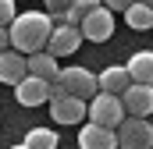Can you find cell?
Segmentation results:
<instances>
[{
	"label": "cell",
	"mask_w": 153,
	"mask_h": 149,
	"mask_svg": "<svg viewBox=\"0 0 153 149\" xmlns=\"http://www.w3.org/2000/svg\"><path fill=\"white\" fill-rule=\"evenodd\" d=\"M78 32H82V39H89V43H107V39L114 36V14L107 7H96V11H89L82 18Z\"/></svg>",
	"instance_id": "5"
},
{
	"label": "cell",
	"mask_w": 153,
	"mask_h": 149,
	"mask_svg": "<svg viewBox=\"0 0 153 149\" xmlns=\"http://www.w3.org/2000/svg\"><path fill=\"white\" fill-rule=\"evenodd\" d=\"M11 46V36H7V25H0V50H7Z\"/></svg>",
	"instance_id": "21"
},
{
	"label": "cell",
	"mask_w": 153,
	"mask_h": 149,
	"mask_svg": "<svg viewBox=\"0 0 153 149\" xmlns=\"http://www.w3.org/2000/svg\"><path fill=\"white\" fill-rule=\"evenodd\" d=\"M14 14H18L14 11V0H0V25H11Z\"/></svg>",
	"instance_id": "19"
},
{
	"label": "cell",
	"mask_w": 153,
	"mask_h": 149,
	"mask_svg": "<svg viewBox=\"0 0 153 149\" xmlns=\"http://www.w3.org/2000/svg\"><path fill=\"white\" fill-rule=\"evenodd\" d=\"M125 21H128L132 32H146V29H153V7L135 0L132 7H125Z\"/></svg>",
	"instance_id": "15"
},
{
	"label": "cell",
	"mask_w": 153,
	"mask_h": 149,
	"mask_svg": "<svg viewBox=\"0 0 153 149\" xmlns=\"http://www.w3.org/2000/svg\"><path fill=\"white\" fill-rule=\"evenodd\" d=\"M50 117L57 124H78V121H85V100L57 96V100H50Z\"/></svg>",
	"instance_id": "10"
},
{
	"label": "cell",
	"mask_w": 153,
	"mask_h": 149,
	"mask_svg": "<svg viewBox=\"0 0 153 149\" xmlns=\"http://www.w3.org/2000/svg\"><path fill=\"white\" fill-rule=\"evenodd\" d=\"M25 68H29V74H36V78H46V82H53L57 78V57L53 53H46V50H36V53H29L25 57Z\"/></svg>",
	"instance_id": "13"
},
{
	"label": "cell",
	"mask_w": 153,
	"mask_h": 149,
	"mask_svg": "<svg viewBox=\"0 0 153 149\" xmlns=\"http://www.w3.org/2000/svg\"><path fill=\"white\" fill-rule=\"evenodd\" d=\"M14 100L22 107H43L50 100V82L46 78H36V74H25L18 85H14Z\"/></svg>",
	"instance_id": "8"
},
{
	"label": "cell",
	"mask_w": 153,
	"mask_h": 149,
	"mask_svg": "<svg viewBox=\"0 0 153 149\" xmlns=\"http://www.w3.org/2000/svg\"><path fill=\"white\" fill-rule=\"evenodd\" d=\"M114 135H117V149H150L153 146V124L146 117L125 114V121L114 128Z\"/></svg>",
	"instance_id": "3"
},
{
	"label": "cell",
	"mask_w": 153,
	"mask_h": 149,
	"mask_svg": "<svg viewBox=\"0 0 153 149\" xmlns=\"http://www.w3.org/2000/svg\"><path fill=\"white\" fill-rule=\"evenodd\" d=\"M85 117L93 124H103V128H117L125 121V107H121V96L114 92H96L89 103H85Z\"/></svg>",
	"instance_id": "2"
},
{
	"label": "cell",
	"mask_w": 153,
	"mask_h": 149,
	"mask_svg": "<svg viewBox=\"0 0 153 149\" xmlns=\"http://www.w3.org/2000/svg\"><path fill=\"white\" fill-rule=\"evenodd\" d=\"M53 32V18L46 11H22L14 14V21L7 25V36H11V50L18 53H36V50H46V39Z\"/></svg>",
	"instance_id": "1"
},
{
	"label": "cell",
	"mask_w": 153,
	"mask_h": 149,
	"mask_svg": "<svg viewBox=\"0 0 153 149\" xmlns=\"http://www.w3.org/2000/svg\"><path fill=\"white\" fill-rule=\"evenodd\" d=\"M135 0H103V7L107 11H125V7H132Z\"/></svg>",
	"instance_id": "20"
},
{
	"label": "cell",
	"mask_w": 153,
	"mask_h": 149,
	"mask_svg": "<svg viewBox=\"0 0 153 149\" xmlns=\"http://www.w3.org/2000/svg\"><path fill=\"white\" fill-rule=\"evenodd\" d=\"M121 107H125L128 117H150L153 114V85L132 82V85L121 92Z\"/></svg>",
	"instance_id": "6"
},
{
	"label": "cell",
	"mask_w": 153,
	"mask_h": 149,
	"mask_svg": "<svg viewBox=\"0 0 153 149\" xmlns=\"http://www.w3.org/2000/svg\"><path fill=\"white\" fill-rule=\"evenodd\" d=\"M139 4H146V7H153V0H139Z\"/></svg>",
	"instance_id": "22"
},
{
	"label": "cell",
	"mask_w": 153,
	"mask_h": 149,
	"mask_svg": "<svg viewBox=\"0 0 153 149\" xmlns=\"http://www.w3.org/2000/svg\"><path fill=\"white\" fill-rule=\"evenodd\" d=\"M78 43H82V32H78V25H53V32L46 39V53H53V57H68V53H78Z\"/></svg>",
	"instance_id": "7"
},
{
	"label": "cell",
	"mask_w": 153,
	"mask_h": 149,
	"mask_svg": "<svg viewBox=\"0 0 153 149\" xmlns=\"http://www.w3.org/2000/svg\"><path fill=\"white\" fill-rule=\"evenodd\" d=\"M57 82L64 85L68 96H78V100H85V103L100 92V89H96V74L85 71V68H61V71H57Z\"/></svg>",
	"instance_id": "4"
},
{
	"label": "cell",
	"mask_w": 153,
	"mask_h": 149,
	"mask_svg": "<svg viewBox=\"0 0 153 149\" xmlns=\"http://www.w3.org/2000/svg\"><path fill=\"white\" fill-rule=\"evenodd\" d=\"M125 71H128L132 82H139V85H153V50H139V53H132L128 64H125Z\"/></svg>",
	"instance_id": "12"
},
{
	"label": "cell",
	"mask_w": 153,
	"mask_h": 149,
	"mask_svg": "<svg viewBox=\"0 0 153 149\" xmlns=\"http://www.w3.org/2000/svg\"><path fill=\"white\" fill-rule=\"evenodd\" d=\"M11 149H29V146H25V142H22V146H11Z\"/></svg>",
	"instance_id": "23"
},
{
	"label": "cell",
	"mask_w": 153,
	"mask_h": 149,
	"mask_svg": "<svg viewBox=\"0 0 153 149\" xmlns=\"http://www.w3.org/2000/svg\"><path fill=\"white\" fill-rule=\"evenodd\" d=\"M150 149H153V146H150Z\"/></svg>",
	"instance_id": "24"
},
{
	"label": "cell",
	"mask_w": 153,
	"mask_h": 149,
	"mask_svg": "<svg viewBox=\"0 0 153 149\" xmlns=\"http://www.w3.org/2000/svg\"><path fill=\"white\" fill-rule=\"evenodd\" d=\"M78 149H117V135L114 128H103V124H82L78 128Z\"/></svg>",
	"instance_id": "9"
},
{
	"label": "cell",
	"mask_w": 153,
	"mask_h": 149,
	"mask_svg": "<svg viewBox=\"0 0 153 149\" xmlns=\"http://www.w3.org/2000/svg\"><path fill=\"white\" fill-rule=\"evenodd\" d=\"M96 7H103V0H71L68 11L61 14V21H64V25H82V18H85L89 11H96Z\"/></svg>",
	"instance_id": "16"
},
{
	"label": "cell",
	"mask_w": 153,
	"mask_h": 149,
	"mask_svg": "<svg viewBox=\"0 0 153 149\" xmlns=\"http://www.w3.org/2000/svg\"><path fill=\"white\" fill-rule=\"evenodd\" d=\"M128 85H132V78H128V71H125V68H117V64L96 74V89H100V92H114V96H121Z\"/></svg>",
	"instance_id": "14"
},
{
	"label": "cell",
	"mask_w": 153,
	"mask_h": 149,
	"mask_svg": "<svg viewBox=\"0 0 153 149\" xmlns=\"http://www.w3.org/2000/svg\"><path fill=\"white\" fill-rule=\"evenodd\" d=\"M43 4H46V14H50V18H61V14L68 11L71 0H43Z\"/></svg>",
	"instance_id": "18"
},
{
	"label": "cell",
	"mask_w": 153,
	"mask_h": 149,
	"mask_svg": "<svg viewBox=\"0 0 153 149\" xmlns=\"http://www.w3.org/2000/svg\"><path fill=\"white\" fill-rule=\"evenodd\" d=\"M25 74H29L25 53H18V50H0V82H4V85H18Z\"/></svg>",
	"instance_id": "11"
},
{
	"label": "cell",
	"mask_w": 153,
	"mask_h": 149,
	"mask_svg": "<svg viewBox=\"0 0 153 149\" xmlns=\"http://www.w3.org/2000/svg\"><path fill=\"white\" fill-rule=\"evenodd\" d=\"M25 146L29 149H57V131H50V128H32V131L25 135Z\"/></svg>",
	"instance_id": "17"
}]
</instances>
